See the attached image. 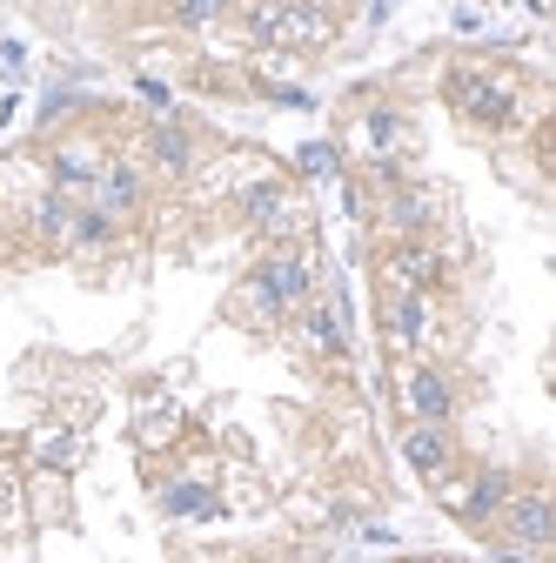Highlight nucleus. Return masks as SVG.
<instances>
[{
	"mask_svg": "<svg viewBox=\"0 0 556 563\" xmlns=\"http://www.w3.org/2000/svg\"><path fill=\"white\" fill-rule=\"evenodd\" d=\"M443 95H449L456 114H469V121H482V128H503V121L516 114V88H510L503 75H490V67H449Z\"/></svg>",
	"mask_w": 556,
	"mask_h": 563,
	"instance_id": "nucleus-3",
	"label": "nucleus"
},
{
	"mask_svg": "<svg viewBox=\"0 0 556 563\" xmlns=\"http://www.w3.org/2000/svg\"><path fill=\"white\" fill-rule=\"evenodd\" d=\"M302 168H309V175H335V168H342V155L329 148V141H309V148H302Z\"/></svg>",
	"mask_w": 556,
	"mask_h": 563,
	"instance_id": "nucleus-19",
	"label": "nucleus"
},
{
	"mask_svg": "<svg viewBox=\"0 0 556 563\" xmlns=\"http://www.w3.org/2000/svg\"><path fill=\"white\" fill-rule=\"evenodd\" d=\"M34 463H41L47 476H67V470L81 463V437H75V430H41V437H34Z\"/></svg>",
	"mask_w": 556,
	"mask_h": 563,
	"instance_id": "nucleus-17",
	"label": "nucleus"
},
{
	"mask_svg": "<svg viewBox=\"0 0 556 563\" xmlns=\"http://www.w3.org/2000/svg\"><path fill=\"white\" fill-rule=\"evenodd\" d=\"M363 134H369V148H376V155H389V148H396V141H402L409 128H402V114H396V108H376V114L363 121Z\"/></svg>",
	"mask_w": 556,
	"mask_h": 563,
	"instance_id": "nucleus-18",
	"label": "nucleus"
},
{
	"mask_svg": "<svg viewBox=\"0 0 556 563\" xmlns=\"http://www.w3.org/2000/svg\"><path fill=\"white\" fill-rule=\"evenodd\" d=\"M402 456H409V470L423 476L430 489H443V483H449V470H456V443H449L443 422H415V430L402 437Z\"/></svg>",
	"mask_w": 556,
	"mask_h": 563,
	"instance_id": "nucleus-5",
	"label": "nucleus"
},
{
	"mask_svg": "<svg viewBox=\"0 0 556 563\" xmlns=\"http://www.w3.org/2000/svg\"><path fill=\"white\" fill-rule=\"evenodd\" d=\"M510 497H516V489H510V476H503V470H482V476H476V489L463 497V523H490V517H497Z\"/></svg>",
	"mask_w": 556,
	"mask_h": 563,
	"instance_id": "nucleus-14",
	"label": "nucleus"
},
{
	"mask_svg": "<svg viewBox=\"0 0 556 563\" xmlns=\"http://www.w3.org/2000/svg\"><path fill=\"white\" fill-rule=\"evenodd\" d=\"M148 148H155V168H162L168 181H181V175L194 168V134H188V128H155Z\"/></svg>",
	"mask_w": 556,
	"mask_h": 563,
	"instance_id": "nucleus-15",
	"label": "nucleus"
},
{
	"mask_svg": "<svg viewBox=\"0 0 556 563\" xmlns=\"http://www.w3.org/2000/svg\"><path fill=\"white\" fill-rule=\"evenodd\" d=\"M389 229L402 242H415V235L430 229V195L423 188H389Z\"/></svg>",
	"mask_w": 556,
	"mask_h": 563,
	"instance_id": "nucleus-16",
	"label": "nucleus"
},
{
	"mask_svg": "<svg viewBox=\"0 0 556 563\" xmlns=\"http://www.w3.org/2000/svg\"><path fill=\"white\" fill-rule=\"evenodd\" d=\"M114 242H121V222L81 201V216H75V235H67V249H75V255H114Z\"/></svg>",
	"mask_w": 556,
	"mask_h": 563,
	"instance_id": "nucleus-13",
	"label": "nucleus"
},
{
	"mask_svg": "<svg viewBox=\"0 0 556 563\" xmlns=\"http://www.w3.org/2000/svg\"><path fill=\"white\" fill-rule=\"evenodd\" d=\"M309 302H315V268H309V255L275 249V255L242 282L235 316H242L248 329H282V322H289V316H302Z\"/></svg>",
	"mask_w": 556,
	"mask_h": 563,
	"instance_id": "nucleus-1",
	"label": "nucleus"
},
{
	"mask_svg": "<svg viewBox=\"0 0 556 563\" xmlns=\"http://www.w3.org/2000/svg\"><path fill=\"white\" fill-rule=\"evenodd\" d=\"M208 21H222L215 0H188V8H175V27H208Z\"/></svg>",
	"mask_w": 556,
	"mask_h": 563,
	"instance_id": "nucleus-20",
	"label": "nucleus"
},
{
	"mask_svg": "<svg viewBox=\"0 0 556 563\" xmlns=\"http://www.w3.org/2000/svg\"><path fill=\"white\" fill-rule=\"evenodd\" d=\"M382 268H389V289H423V282H436V268H443V262H436V249H430V242H396Z\"/></svg>",
	"mask_w": 556,
	"mask_h": 563,
	"instance_id": "nucleus-12",
	"label": "nucleus"
},
{
	"mask_svg": "<svg viewBox=\"0 0 556 563\" xmlns=\"http://www.w3.org/2000/svg\"><path fill=\"white\" fill-rule=\"evenodd\" d=\"M222 510L229 504H222L215 483H194V476L162 483V517H175V523H201V517H222Z\"/></svg>",
	"mask_w": 556,
	"mask_h": 563,
	"instance_id": "nucleus-9",
	"label": "nucleus"
},
{
	"mask_svg": "<svg viewBox=\"0 0 556 563\" xmlns=\"http://www.w3.org/2000/svg\"><path fill=\"white\" fill-rule=\"evenodd\" d=\"M402 402H409L415 422H443V430H449V416H456V389H449V376L430 369V363H409V369H402Z\"/></svg>",
	"mask_w": 556,
	"mask_h": 563,
	"instance_id": "nucleus-4",
	"label": "nucleus"
},
{
	"mask_svg": "<svg viewBox=\"0 0 556 563\" xmlns=\"http://www.w3.org/2000/svg\"><path fill=\"white\" fill-rule=\"evenodd\" d=\"M423 322H430L423 289H389V296H382V335H389L396 349H415V342H423Z\"/></svg>",
	"mask_w": 556,
	"mask_h": 563,
	"instance_id": "nucleus-10",
	"label": "nucleus"
},
{
	"mask_svg": "<svg viewBox=\"0 0 556 563\" xmlns=\"http://www.w3.org/2000/svg\"><path fill=\"white\" fill-rule=\"evenodd\" d=\"M142 195H148V175L134 168V162H108L101 175H94V188H88V208H101V216H134L142 208Z\"/></svg>",
	"mask_w": 556,
	"mask_h": 563,
	"instance_id": "nucleus-6",
	"label": "nucleus"
},
{
	"mask_svg": "<svg viewBox=\"0 0 556 563\" xmlns=\"http://www.w3.org/2000/svg\"><path fill=\"white\" fill-rule=\"evenodd\" d=\"M75 216H81V195H67V188H41V195L27 201V229H34V242H47V249H67Z\"/></svg>",
	"mask_w": 556,
	"mask_h": 563,
	"instance_id": "nucleus-7",
	"label": "nucleus"
},
{
	"mask_svg": "<svg viewBox=\"0 0 556 563\" xmlns=\"http://www.w3.org/2000/svg\"><path fill=\"white\" fill-rule=\"evenodd\" d=\"M497 517H503V530H510L523 550H549V543H556V510H549V497H536V489H530V497H510Z\"/></svg>",
	"mask_w": 556,
	"mask_h": 563,
	"instance_id": "nucleus-8",
	"label": "nucleus"
},
{
	"mask_svg": "<svg viewBox=\"0 0 556 563\" xmlns=\"http://www.w3.org/2000/svg\"><path fill=\"white\" fill-rule=\"evenodd\" d=\"M235 216H242L248 229L275 235V242L309 235V208L296 201V188H289V181H275V175H262V181H248V188L235 195Z\"/></svg>",
	"mask_w": 556,
	"mask_h": 563,
	"instance_id": "nucleus-2",
	"label": "nucleus"
},
{
	"mask_svg": "<svg viewBox=\"0 0 556 563\" xmlns=\"http://www.w3.org/2000/svg\"><path fill=\"white\" fill-rule=\"evenodd\" d=\"M302 322H309V342L322 349V356H342V349H349V302L342 296H315L302 309Z\"/></svg>",
	"mask_w": 556,
	"mask_h": 563,
	"instance_id": "nucleus-11",
	"label": "nucleus"
}]
</instances>
